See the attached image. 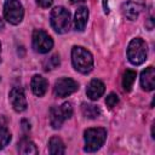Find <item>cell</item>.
<instances>
[{
	"mask_svg": "<svg viewBox=\"0 0 155 155\" xmlns=\"http://www.w3.org/2000/svg\"><path fill=\"white\" fill-rule=\"evenodd\" d=\"M8 99H10V103H11L12 108L16 111L21 113V111H24L27 109V99H25L24 91H23L22 87H19V86L13 87L10 91Z\"/></svg>",
	"mask_w": 155,
	"mask_h": 155,
	"instance_id": "cell-9",
	"label": "cell"
},
{
	"mask_svg": "<svg viewBox=\"0 0 155 155\" xmlns=\"http://www.w3.org/2000/svg\"><path fill=\"white\" fill-rule=\"evenodd\" d=\"M73 115V107L71 103L65 102L61 107H52L50 110V124L53 128H61L63 122L71 117Z\"/></svg>",
	"mask_w": 155,
	"mask_h": 155,
	"instance_id": "cell-5",
	"label": "cell"
},
{
	"mask_svg": "<svg viewBox=\"0 0 155 155\" xmlns=\"http://www.w3.org/2000/svg\"><path fill=\"white\" fill-rule=\"evenodd\" d=\"M50 22L54 31L59 34H64L70 29L71 18L69 11L63 6H57L51 11Z\"/></svg>",
	"mask_w": 155,
	"mask_h": 155,
	"instance_id": "cell-2",
	"label": "cell"
},
{
	"mask_svg": "<svg viewBox=\"0 0 155 155\" xmlns=\"http://www.w3.org/2000/svg\"><path fill=\"white\" fill-rule=\"evenodd\" d=\"M0 53H1V44H0ZM0 61H1V57H0Z\"/></svg>",
	"mask_w": 155,
	"mask_h": 155,
	"instance_id": "cell-25",
	"label": "cell"
},
{
	"mask_svg": "<svg viewBox=\"0 0 155 155\" xmlns=\"http://www.w3.org/2000/svg\"><path fill=\"white\" fill-rule=\"evenodd\" d=\"M47 80L41 76V75H34L31 78V81H30V87H31V91L35 96L38 97H42L45 93H46V90H47Z\"/></svg>",
	"mask_w": 155,
	"mask_h": 155,
	"instance_id": "cell-13",
	"label": "cell"
},
{
	"mask_svg": "<svg viewBox=\"0 0 155 155\" xmlns=\"http://www.w3.org/2000/svg\"><path fill=\"white\" fill-rule=\"evenodd\" d=\"M71 63L75 70L81 74H88L93 68V57L90 51L81 46H74L71 50Z\"/></svg>",
	"mask_w": 155,
	"mask_h": 155,
	"instance_id": "cell-1",
	"label": "cell"
},
{
	"mask_svg": "<svg viewBox=\"0 0 155 155\" xmlns=\"http://www.w3.org/2000/svg\"><path fill=\"white\" fill-rule=\"evenodd\" d=\"M4 27V24H2V21H1V18H0V28H2Z\"/></svg>",
	"mask_w": 155,
	"mask_h": 155,
	"instance_id": "cell-24",
	"label": "cell"
},
{
	"mask_svg": "<svg viewBox=\"0 0 155 155\" xmlns=\"http://www.w3.org/2000/svg\"><path fill=\"white\" fill-rule=\"evenodd\" d=\"M36 4L42 8H47L53 4V0H36Z\"/></svg>",
	"mask_w": 155,
	"mask_h": 155,
	"instance_id": "cell-22",
	"label": "cell"
},
{
	"mask_svg": "<svg viewBox=\"0 0 155 155\" xmlns=\"http://www.w3.org/2000/svg\"><path fill=\"white\" fill-rule=\"evenodd\" d=\"M86 0H70V2L73 4H80V2H85Z\"/></svg>",
	"mask_w": 155,
	"mask_h": 155,
	"instance_id": "cell-23",
	"label": "cell"
},
{
	"mask_svg": "<svg viewBox=\"0 0 155 155\" xmlns=\"http://www.w3.org/2000/svg\"><path fill=\"white\" fill-rule=\"evenodd\" d=\"M87 21H88V8L85 6L79 7L74 16V25L76 30L82 31L87 24Z\"/></svg>",
	"mask_w": 155,
	"mask_h": 155,
	"instance_id": "cell-14",
	"label": "cell"
},
{
	"mask_svg": "<svg viewBox=\"0 0 155 155\" xmlns=\"http://www.w3.org/2000/svg\"><path fill=\"white\" fill-rule=\"evenodd\" d=\"M18 153L24 155H35L38 154V149H36V145L30 139L23 138L18 143Z\"/></svg>",
	"mask_w": 155,
	"mask_h": 155,
	"instance_id": "cell-16",
	"label": "cell"
},
{
	"mask_svg": "<svg viewBox=\"0 0 155 155\" xmlns=\"http://www.w3.org/2000/svg\"><path fill=\"white\" fill-rule=\"evenodd\" d=\"M53 47L52 38L42 29H35L33 31V48L39 53H47Z\"/></svg>",
	"mask_w": 155,
	"mask_h": 155,
	"instance_id": "cell-7",
	"label": "cell"
},
{
	"mask_svg": "<svg viewBox=\"0 0 155 155\" xmlns=\"http://www.w3.org/2000/svg\"><path fill=\"white\" fill-rule=\"evenodd\" d=\"M78 88H79V84L75 80H73L70 78H62L54 82L53 92L57 97L64 98V97L74 93L75 91H78Z\"/></svg>",
	"mask_w": 155,
	"mask_h": 155,
	"instance_id": "cell-8",
	"label": "cell"
},
{
	"mask_svg": "<svg viewBox=\"0 0 155 155\" xmlns=\"http://www.w3.org/2000/svg\"><path fill=\"white\" fill-rule=\"evenodd\" d=\"M105 91V86L104 84L98 80V79H93L90 81V84L87 85V88H86V94L87 97L91 99V101H97L99 97L103 96Z\"/></svg>",
	"mask_w": 155,
	"mask_h": 155,
	"instance_id": "cell-11",
	"label": "cell"
},
{
	"mask_svg": "<svg viewBox=\"0 0 155 155\" xmlns=\"http://www.w3.org/2000/svg\"><path fill=\"white\" fill-rule=\"evenodd\" d=\"M136 76H137V73L132 69H127L125 73H124V76H122V87L126 92L131 91L132 86H133V82L136 80Z\"/></svg>",
	"mask_w": 155,
	"mask_h": 155,
	"instance_id": "cell-18",
	"label": "cell"
},
{
	"mask_svg": "<svg viewBox=\"0 0 155 155\" xmlns=\"http://www.w3.org/2000/svg\"><path fill=\"white\" fill-rule=\"evenodd\" d=\"M142 8H143L142 0H128L122 5V13L127 19L134 21L139 16Z\"/></svg>",
	"mask_w": 155,
	"mask_h": 155,
	"instance_id": "cell-10",
	"label": "cell"
},
{
	"mask_svg": "<svg viewBox=\"0 0 155 155\" xmlns=\"http://www.w3.org/2000/svg\"><path fill=\"white\" fill-rule=\"evenodd\" d=\"M140 86L145 91H153L155 88V69H154V67H148L142 71Z\"/></svg>",
	"mask_w": 155,
	"mask_h": 155,
	"instance_id": "cell-12",
	"label": "cell"
},
{
	"mask_svg": "<svg viewBox=\"0 0 155 155\" xmlns=\"http://www.w3.org/2000/svg\"><path fill=\"white\" fill-rule=\"evenodd\" d=\"M48 151L52 155H63L65 153V145L63 140L57 136L51 137L48 142Z\"/></svg>",
	"mask_w": 155,
	"mask_h": 155,
	"instance_id": "cell-15",
	"label": "cell"
},
{
	"mask_svg": "<svg viewBox=\"0 0 155 155\" xmlns=\"http://www.w3.org/2000/svg\"><path fill=\"white\" fill-rule=\"evenodd\" d=\"M59 65V56L57 54H53L48 59H46L44 62V68L45 70H51V69H54Z\"/></svg>",
	"mask_w": 155,
	"mask_h": 155,
	"instance_id": "cell-20",
	"label": "cell"
},
{
	"mask_svg": "<svg viewBox=\"0 0 155 155\" xmlns=\"http://www.w3.org/2000/svg\"><path fill=\"white\" fill-rule=\"evenodd\" d=\"M11 140V133L10 131L6 128V126H1L0 127V150L4 149Z\"/></svg>",
	"mask_w": 155,
	"mask_h": 155,
	"instance_id": "cell-19",
	"label": "cell"
},
{
	"mask_svg": "<svg viewBox=\"0 0 155 155\" xmlns=\"http://www.w3.org/2000/svg\"><path fill=\"white\" fill-rule=\"evenodd\" d=\"M24 16V8L22 4L18 0H6L4 4V17L5 19L13 24L17 25L22 22Z\"/></svg>",
	"mask_w": 155,
	"mask_h": 155,
	"instance_id": "cell-6",
	"label": "cell"
},
{
	"mask_svg": "<svg viewBox=\"0 0 155 155\" xmlns=\"http://www.w3.org/2000/svg\"><path fill=\"white\" fill-rule=\"evenodd\" d=\"M105 139H107V131L104 128L102 127L87 128L84 132V140H85L84 150L86 153H94L104 144Z\"/></svg>",
	"mask_w": 155,
	"mask_h": 155,
	"instance_id": "cell-3",
	"label": "cell"
},
{
	"mask_svg": "<svg viewBox=\"0 0 155 155\" xmlns=\"http://www.w3.org/2000/svg\"><path fill=\"white\" fill-rule=\"evenodd\" d=\"M81 111L85 117L88 119H96L101 115V109L94 105V104H88V103H82L81 104Z\"/></svg>",
	"mask_w": 155,
	"mask_h": 155,
	"instance_id": "cell-17",
	"label": "cell"
},
{
	"mask_svg": "<svg viewBox=\"0 0 155 155\" xmlns=\"http://www.w3.org/2000/svg\"><path fill=\"white\" fill-rule=\"evenodd\" d=\"M117 103H119V97H117L115 93H109V94L107 96V98H105V104H107L108 108L113 109Z\"/></svg>",
	"mask_w": 155,
	"mask_h": 155,
	"instance_id": "cell-21",
	"label": "cell"
},
{
	"mask_svg": "<svg viewBox=\"0 0 155 155\" xmlns=\"http://www.w3.org/2000/svg\"><path fill=\"white\" fill-rule=\"evenodd\" d=\"M148 57V46L140 38H134L127 46V58L133 65H140Z\"/></svg>",
	"mask_w": 155,
	"mask_h": 155,
	"instance_id": "cell-4",
	"label": "cell"
}]
</instances>
